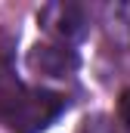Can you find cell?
<instances>
[{
  "label": "cell",
  "instance_id": "obj_1",
  "mask_svg": "<svg viewBox=\"0 0 130 133\" xmlns=\"http://www.w3.org/2000/svg\"><path fill=\"white\" fill-rule=\"evenodd\" d=\"M65 111V99L50 90L9 84L0 90V121L12 133H40Z\"/></svg>",
  "mask_w": 130,
  "mask_h": 133
},
{
  "label": "cell",
  "instance_id": "obj_2",
  "mask_svg": "<svg viewBox=\"0 0 130 133\" xmlns=\"http://www.w3.org/2000/svg\"><path fill=\"white\" fill-rule=\"evenodd\" d=\"M40 25L53 37H59L62 43H77L84 40L90 31V19H87V9L81 3H71V0H56V3H47L40 9Z\"/></svg>",
  "mask_w": 130,
  "mask_h": 133
},
{
  "label": "cell",
  "instance_id": "obj_3",
  "mask_svg": "<svg viewBox=\"0 0 130 133\" xmlns=\"http://www.w3.org/2000/svg\"><path fill=\"white\" fill-rule=\"evenodd\" d=\"M81 65V56L68 46H53V43H37L28 53V68L47 77H68Z\"/></svg>",
  "mask_w": 130,
  "mask_h": 133
},
{
  "label": "cell",
  "instance_id": "obj_4",
  "mask_svg": "<svg viewBox=\"0 0 130 133\" xmlns=\"http://www.w3.org/2000/svg\"><path fill=\"white\" fill-rule=\"evenodd\" d=\"M118 118H121V124H124L127 133H130V90H124L121 99H118Z\"/></svg>",
  "mask_w": 130,
  "mask_h": 133
}]
</instances>
